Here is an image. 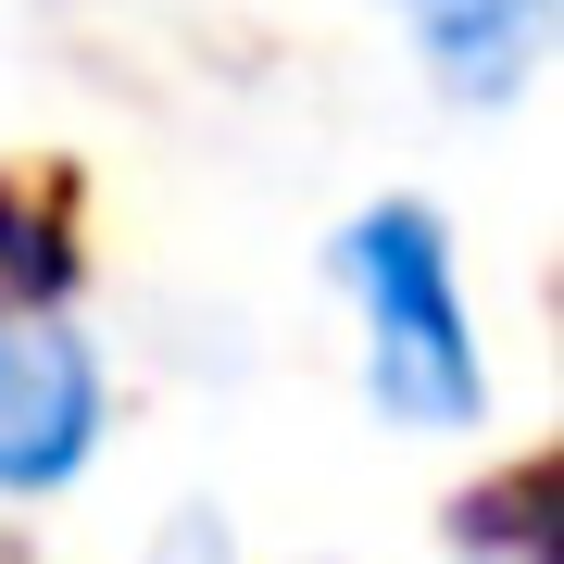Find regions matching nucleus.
Wrapping results in <instances>:
<instances>
[{"mask_svg": "<svg viewBox=\"0 0 564 564\" xmlns=\"http://www.w3.org/2000/svg\"><path fill=\"white\" fill-rule=\"evenodd\" d=\"M101 414H113V389H101L88 326L0 302V502H39V489L88 477Z\"/></svg>", "mask_w": 564, "mask_h": 564, "instance_id": "obj_2", "label": "nucleus"}, {"mask_svg": "<svg viewBox=\"0 0 564 564\" xmlns=\"http://www.w3.org/2000/svg\"><path fill=\"white\" fill-rule=\"evenodd\" d=\"M0 302H25V314L76 302V226H63L51 188H0Z\"/></svg>", "mask_w": 564, "mask_h": 564, "instance_id": "obj_4", "label": "nucleus"}, {"mask_svg": "<svg viewBox=\"0 0 564 564\" xmlns=\"http://www.w3.org/2000/svg\"><path fill=\"white\" fill-rule=\"evenodd\" d=\"M326 276L364 314V389H377L389 426H477L489 414V351H477V314H464V263H452V226L426 202H364L326 239Z\"/></svg>", "mask_w": 564, "mask_h": 564, "instance_id": "obj_1", "label": "nucleus"}, {"mask_svg": "<svg viewBox=\"0 0 564 564\" xmlns=\"http://www.w3.org/2000/svg\"><path fill=\"white\" fill-rule=\"evenodd\" d=\"M389 13L414 25L440 101L502 113V101H527V76L552 63V13H564V0H389Z\"/></svg>", "mask_w": 564, "mask_h": 564, "instance_id": "obj_3", "label": "nucleus"}]
</instances>
